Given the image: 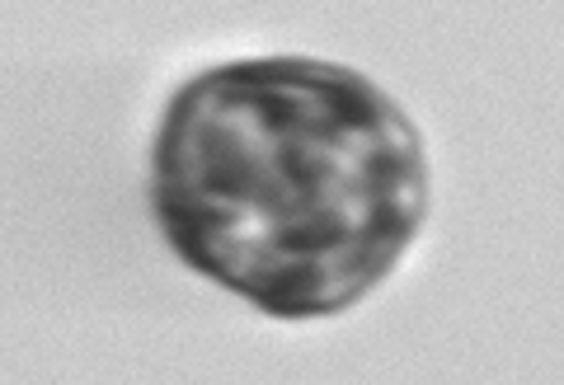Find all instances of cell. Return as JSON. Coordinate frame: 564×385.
Returning <instances> with one entry per match:
<instances>
[{
	"instance_id": "1",
	"label": "cell",
	"mask_w": 564,
	"mask_h": 385,
	"mask_svg": "<svg viewBox=\"0 0 564 385\" xmlns=\"http://www.w3.org/2000/svg\"><path fill=\"white\" fill-rule=\"evenodd\" d=\"M429 207L391 95L306 57L184 85L155 151V212L198 273L288 320L339 315L400 264Z\"/></svg>"
}]
</instances>
